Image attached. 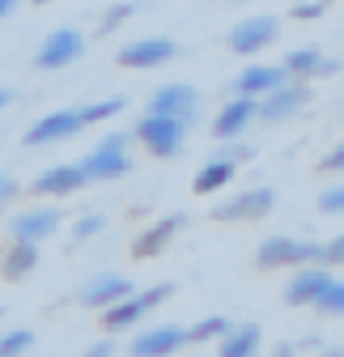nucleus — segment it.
Returning a JSON list of instances; mask_svg holds the SVG:
<instances>
[{"label": "nucleus", "mask_w": 344, "mask_h": 357, "mask_svg": "<svg viewBox=\"0 0 344 357\" xmlns=\"http://www.w3.org/2000/svg\"><path fill=\"white\" fill-rule=\"evenodd\" d=\"M136 141H141L153 158H179V153H183V141H187V123L175 119V115L149 111V115L136 123Z\"/></svg>", "instance_id": "nucleus-1"}, {"label": "nucleus", "mask_w": 344, "mask_h": 357, "mask_svg": "<svg viewBox=\"0 0 344 357\" xmlns=\"http://www.w3.org/2000/svg\"><path fill=\"white\" fill-rule=\"evenodd\" d=\"M81 170H85L90 183H107V178L127 174V170H132V162H127V132H111L94 153H85Z\"/></svg>", "instance_id": "nucleus-2"}, {"label": "nucleus", "mask_w": 344, "mask_h": 357, "mask_svg": "<svg viewBox=\"0 0 344 357\" xmlns=\"http://www.w3.org/2000/svg\"><path fill=\"white\" fill-rule=\"evenodd\" d=\"M306 102H311V89L297 81V77H289V81H281L276 89H268L264 98H255V119H264V123H281V119L297 115Z\"/></svg>", "instance_id": "nucleus-3"}, {"label": "nucleus", "mask_w": 344, "mask_h": 357, "mask_svg": "<svg viewBox=\"0 0 344 357\" xmlns=\"http://www.w3.org/2000/svg\"><path fill=\"white\" fill-rule=\"evenodd\" d=\"M81 56H85V34H81V30H72V26H64V30H52L47 38L38 43L34 64H38L42 73H60V68L77 64Z\"/></svg>", "instance_id": "nucleus-4"}, {"label": "nucleus", "mask_w": 344, "mask_h": 357, "mask_svg": "<svg viewBox=\"0 0 344 357\" xmlns=\"http://www.w3.org/2000/svg\"><path fill=\"white\" fill-rule=\"evenodd\" d=\"M276 34H281V22L276 17H268V13L247 17V22H238L230 30V52L234 56H260L264 47H272V43H276Z\"/></svg>", "instance_id": "nucleus-5"}, {"label": "nucleus", "mask_w": 344, "mask_h": 357, "mask_svg": "<svg viewBox=\"0 0 344 357\" xmlns=\"http://www.w3.org/2000/svg\"><path fill=\"white\" fill-rule=\"evenodd\" d=\"M331 281H336V273H331L327 264H319V259H315V264H297V268H293V281L285 285V302H289V306H315V298H319Z\"/></svg>", "instance_id": "nucleus-6"}, {"label": "nucleus", "mask_w": 344, "mask_h": 357, "mask_svg": "<svg viewBox=\"0 0 344 357\" xmlns=\"http://www.w3.org/2000/svg\"><path fill=\"white\" fill-rule=\"evenodd\" d=\"M260 268H297V264H315L319 259V243H302V238H285V234H276V238H264V247H260Z\"/></svg>", "instance_id": "nucleus-7"}, {"label": "nucleus", "mask_w": 344, "mask_h": 357, "mask_svg": "<svg viewBox=\"0 0 344 357\" xmlns=\"http://www.w3.org/2000/svg\"><path fill=\"white\" fill-rule=\"evenodd\" d=\"M179 56V43L175 38H136V43H127V47H119V64L123 68H162Z\"/></svg>", "instance_id": "nucleus-8"}, {"label": "nucleus", "mask_w": 344, "mask_h": 357, "mask_svg": "<svg viewBox=\"0 0 344 357\" xmlns=\"http://www.w3.org/2000/svg\"><path fill=\"white\" fill-rule=\"evenodd\" d=\"M276 208V192L272 188H251V192H238L234 200L217 204L212 217L217 221H255V217H268Z\"/></svg>", "instance_id": "nucleus-9"}, {"label": "nucleus", "mask_w": 344, "mask_h": 357, "mask_svg": "<svg viewBox=\"0 0 344 357\" xmlns=\"http://www.w3.org/2000/svg\"><path fill=\"white\" fill-rule=\"evenodd\" d=\"M149 111H162V115H175V119H183V123H196L200 94H196L191 85H183V81H175V85H162V89H153Z\"/></svg>", "instance_id": "nucleus-10"}, {"label": "nucleus", "mask_w": 344, "mask_h": 357, "mask_svg": "<svg viewBox=\"0 0 344 357\" xmlns=\"http://www.w3.org/2000/svg\"><path fill=\"white\" fill-rule=\"evenodd\" d=\"M77 132H81V115L77 111H52V115H42L26 132V145H60V141L77 137Z\"/></svg>", "instance_id": "nucleus-11"}, {"label": "nucleus", "mask_w": 344, "mask_h": 357, "mask_svg": "<svg viewBox=\"0 0 344 357\" xmlns=\"http://www.w3.org/2000/svg\"><path fill=\"white\" fill-rule=\"evenodd\" d=\"M9 230H13V238H22V243H42V238H52V234L60 230V213H56V208H26V213H13Z\"/></svg>", "instance_id": "nucleus-12"}, {"label": "nucleus", "mask_w": 344, "mask_h": 357, "mask_svg": "<svg viewBox=\"0 0 344 357\" xmlns=\"http://www.w3.org/2000/svg\"><path fill=\"white\" fill-rule=\"evenodd\" d=\"M127 294H136V285L127 281V277H119V273H102V277H94V281H85L81 285V302L85 306H111V302H119V298H127Z\"/></svg>", "instance_id": "nucleus-13"}, {"label": "nucleus", "mask_w": 344, "mask_h": 357, "mask_svg": "<svg viewBox=\"0 0 344 357\" xmlns=\"http://www.w3.org/2000/svg\"><path fill=\"white\" fill-rule=\"evenodd\" d=\"M281 81H289L285 64H281V68H272V64H251V68H242V73L234 77V94H247V98H264L268 89H276Z\"/></svg>", "instance_id": "nucleus-14"}, {"label": "nucleus", "mask_w": 344, "mask_h": 357, "mask_svg": "<svg viewBox=\"0 0 344 357\" xmlns=\"http://www.w3.org/2000/svg\"><path fill=\"white\" fill-rule=\"evenodd\" d=\"M90 178H85V170H81V162L77 166H52V170H42L38 178H34V192L38 196H72V192H81Z\"/></svg>", "instance_id": "nucleus-15"}, {"label": "nucleus", "mask_w": 344, "mask_h": 357, "mask_svg": "<svg viewBox=\"0 0 344 357\" xmlns=\"http://www.w3.org/2000/svg\"><path fill=\"white\" fill-rule=\"evenodd\" d=\"M187 344V332L183 328H149L132 340V353L136 357H170V353H179Z\"/></svg>", "instance_id": "nucleus-16"}, {"label": "nucleus", "mask_w": 344, "mask_h": 357, "mask_svg": "<svg viewBox=\"0 0 344 357\" xmlns=\"http://www.w3.org/2000/svg\"><path fill=\"white\" fill-rule=\"evenodd\" d=\"M255 119V98H247V94H234L230 102H226V111L212 119V132H217L221 141H234V137H242L247 132V123Z\"/></svg>", "instance_id": "nucleus-17"}, {"label": "nucleus", "mask_w": 344, "mask_h": 357, "mask_svg": "<svg viewBox=\"0 0 344 357\" xmlns=\"http://www.w3.org/2000/svg\"><path fill=\"white\" fill-rule=\"evenodd\" d=\"M285 73L297 77V81H306V77H331V73H340V60H327L315 47H293L285 56Z\"/></svg>", "instance_id": "nucleus-18"}, {"label": "nucleus", "mask_w": 344, "mask_h": 357, "mask_svg": "<svg viewBox=\"0 0 344 357\" xmlns=\"http://www.w3.org/2000/svg\"><path fill=\"white\" fill-rule=\"evenodd\" d=\"M179 230H183V217H179V213H170V217L153 221V226L136 238L132 255H136V259H153V255H162V247H170V238H175Z\"/></svg>", "instance_id": "nucleus-19"}, {"label": "nucleus", "mask_w": 344, "mask_h": 357, "mask_svg": "<svg viewBox=\"0 0 344 357\" xmlns=\"http://www.w3.org/2000/svg\"><path fill=\"white\" fill-rule=\"evenodd\" d=\"M34 264H38V243L13 238V247L5 251V259H0V277H5V281H22L26 273H34Z\"/></svg>", "instance_id": "nucleus-20"}, {"label": "nucleus", "mask_w": 344, "mask_h": 357, "mask_svg": "<svg viewBox=\"0 0 344 357\" xmlns=\"http://www.w3.org/2000/svg\"><path fill=\"white\" fill-rule=\"evenodd\" d=\"M234 174H238V162H234V158H212V162L196 174L191 188H196V196H212V192H221Z\"/></svg>", "instance_id": "nucleus-21"}, {"label": "nucleus", "mask_w": 344, "mask_h": 357, "mask_svg": "<svg viewBox=\"0 0 344 357\" xmlns=\"http://www.w3.org/2000/svg\"><path fill=\"white\" fill-rule=\"evenodd\" d=\"M255 349H260V328H255V324H230L217 353L221 357H251Z\"/></svg>", "instance_id": "nucleus-22"}, {"label": "nucleus", "mask_w": 344, "mask_h": 357, "mask_svg": "<svg viewBox=\"0 0 344 357\" xmlns=\"http://www.w3.org/2000/svg\"><path fill=\"white\" fill-rule=\"evenodd\" d=\"M141 315H145V310H141L136 294H127V298L102 306V324H107V332H127L132 324H141Z\"/></svg>", "instance_id": "nucleus-23"}, {"label": "nucleus", "mask_w": 344, "mask_h": 357, "mask_svg": "<svg viewBox=\"0 0 344 357\" xmlns=\"http://www.w3.org/2000/svg\"><path fill=\"white\" fill-rule=\"evenodd\" d=\"M119 111H127V102H123V98H107V102H94V107H81L77 115H81V128H94V123L115 119Z\"/></svg>", "instance_id": "nucleus-24"}, {"label": "nucleus", "mask_w": 344, "mask_h": 357, "mask_svg": "<svg viewBox=\"0 0 344 357\" xmlns=\"http://www.w3.org/2000/svg\"><path fill=\"white\" fill-rule=\"evenodd\" d=\"M226 328H230V319H226V315H212V319H200V324L187 332V340H196V344H204V340H221V336H226Z\"/></svg>", "instance_id": "nucleus-25"}, {"label": "nucleus", "mask_w": 344, "mask_h": 357, "mask_svg": "<svg viewBox=\"0 0 344 357\" xmlns=\"http://www.w3.org/2000/svg\"><path fill=\"white\" fill-rule=\"evenodd\" d=\"M26 349H34V332H30V328H17V332H5V336H0V357H17V353H26Z\"/></svg>", "instance_id": "nucleus-26"}, {"label": "nucleus", "mask_w": 344, "mask_h": 357, "mask_svg": "<svg viewBox=\"0 0 344 357\" xmlns=\"http://www.w3.org/2000/svg\"><path fill=\"white\" fill-rule=\"evenodd\" d=\"M315 306L323 310V315H344V281L336 277V281H331V285L315 298Z\"/></svg>", "instance_id": "nucleus-27"}, {"label": "nucleus", "mask_w": 344, "mask_h": 357, "mask_svg": "<svg viewBox=\"0 0 344 357\" xmlns=\"http://www.w3.org/2000/svg\"><path fill=\"white\" fill-rule=\"evenodd\" d=\"M102 230H107V217H102V213H85V217L72 221V238H77V243L94 238V234H102Z\"/></svg>", "instance_id": "nucleus-28"}, {"label": "nucleus", "mask_w": 344, "mask_h": 357, "mask_svg": "<svg viewBox=\"0 0 344 357\" xmlns=\"http://www.w3.org/2000/svg\"><path fill=\"white\" fill-rule=\"evenodd\" d=\"M319 264H327V268H344V234L331 238V243H319Z\"/></svg>", "instance_id": "nucleus-29"}, {"label": "nucleus", "mask_w": 344, "mask_h": 357, "mask_svg": "<svg viewBox=\"0 0 344 357\" xmlns=\"http://www.w3.org/2000/svg\"><path fill=\"white\" fill-rule=\"evenodd\" d=\"M170 294H175V285H166V281H162V285H153V289L136 294V302H141V310H145V315H149V310H153V306H162V302H166Z\"/></svg>", "instance_id": "nucleus-30"}, {"label": "nucleus", "mask_w": 344, "mask_h": 357, "mask_svg": "<svg viewBox=\"0 0 344 357\" xmlns=\"http://www.w3.org/2000/svg\"><path fill=\"white\" fill-rule=\"evenodd\" d=\"M319 213H344V183L340 188H327L319 196Z\"/></svg>", "instance_id": "nucleus-31"}, {"label": "nucleus", "mask_w": 344, "mask_h": 357, "mask_svg": "<svg viewBox=\"0 0 344 357\" xmlns=\"http://www.w3.org/2000/svg\"><path fill=\"white\" fill-rule=\"evenodd\" d=\"M136 13V5H111V13L102 17V30H115V26H123L127 17Z\"/></svg>", "instance_id": "nucleus-32"}, {"label": "nucleus", "mask_w": 344, "mask_h": 357, "mask_svg": "<svg viewBox=\"0 0 344 357\" xmlns=\"http://www.w3.org/2000/svg\"><path fill=\"white\" fill-rule=\"evenodd\" d=\"M293 17H297V22H315V17H323V5H319V0H311V5H297Z\"/></svg>", "instance_id": "nucleus-33"}, {"label": "nucleus", "mask_w": 344, "mask_h": 357, "mask_svg": "<svg viewBox=\"0 0 344 357\" xmlns=\"http://www.w3.org/2000/svg\"><path fill=\"white\" fill-rule=\"evenodd\" d=\"M17 196V178H9V174H0V204H9Z\"/></svg>", "instance_id": "nucleus-34"}, {"label": "nucleus", "mask_w": 344, "mask_h": 357, "mask_svg": "<svg viewBox=\"0 0 344 357\" xmlns=\"http://www.w3.org/2000/svg\"><path fill=\"white\" fill-rule=\"evenodd\" d=\"M323 170H344V145H336V149L323 158Z\"/></svg>", "instance_id": "nucleus-35"}, {"label": "nucleus", "mask_w": 344, "mask_h": 357, "mask_svg": "<svg viewBox=\"0 0 344 357\" xmlns=\"http://www.w3.org/2000/svg\"><path fill=\"white\" fill-rule=\"evenodd\" d=\"M111 353H115V344H107V340H102V344H94V349H90V357H111Z\"/></svg>", "instance_id": "nucleus-36"}, {"label": "nucleus", "mask_w": 344, "mask_h": 357, "mask_svg": "<svg viewBox=\"0 0 344 357\" xmlns=\"http://www.w3.org/2000/svg\"><path fill=\"white\" fill-rule=\"evenodd\" d=\"M13 9H17V0H0V22H5V17H9Z\"/></svg>", "instance_id": "nucleus-37"}, {"label": "nucleus", "mask_w": 344, "mask_h": 357, "mask_svg": "<svg viewBox=\"0 0 344 357\" xmlns=\"http://www.w3.org/2000/svg\"><path fill=\"white\" fill-rule=\"evenodd\" d=\"M9 102H13V89H0V111H5Z\"/></svg>", "instance_id": "nucleus-38"}, {"label": "nucleus", "mask_w": 344, "mask_h": 357, "mask_svg": "<svg viewBox=\"0 0 344 357\" xmlns=\"http://www.w3.org/2000/svg\"><path fill=\"white\" fill-rule=\"evenodd\" d=\"M34 5H52V0H34Z\"/></svg>", "instance_id": "nucleus-39"}, {"label": "nucleus", "mask_w": 344, "mask_h": 357, "mask_svg": "<svg viewBox=\"0 0 344 357\" xmlns=\"http://www.w3.org/2000/svg\"><path fill=\"white\" fill-rule=\"evenodd\" d=\"M0 319H5V306H0Z\"/></svg>", "instance_id": "nucleus-40"}]
</instances>
